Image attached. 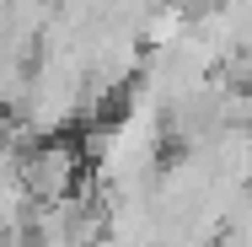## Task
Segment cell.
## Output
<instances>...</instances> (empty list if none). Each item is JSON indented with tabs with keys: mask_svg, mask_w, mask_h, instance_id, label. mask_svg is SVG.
Segmentation results:
<instances>
[{
	"mask_svg": "<svg viewBox=\"0 0 252 247\" xmlns=\"http://www.w3.org/2000/svg\"><path fill=\"white\" fill-rule=\"evenodd\" d=\"M16 183L27 188L32 204L70 199V194H75V183H81V150L70 145V140H38L32 150H22Z\"/></svg>",
	"mask_w": 252,
	"mask_h": 247,
	"instance_id": "1",
	"label": "cell"
}]
</instances>
